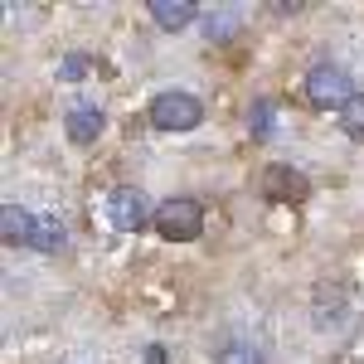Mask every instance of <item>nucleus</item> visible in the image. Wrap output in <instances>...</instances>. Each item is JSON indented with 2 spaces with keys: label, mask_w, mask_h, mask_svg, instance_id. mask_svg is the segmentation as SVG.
I'll return each mask as SVG.
<instances>
[{
  "label": "nucleus",
  "mask_w": 364,
  "mask_h": 364,
  "mask_svg": "<svg viewBox=\"0 0 364 364\" xmlns=\"http://www.w3.org/2000/svg\"><path fill=\"white\" fill-rule=\"evenodd\" d=\"M156 233H161L166 243H195L199 233H204V209L185 195L161 199V204H156Z\"/></svg>",
  "instance_id": "1"
},
{
  "label": "nucleus",
  "mask_w": 364,
  "mask_h": 364,
  "mask_svg": "<svg viewBox=\"0 0 364 364\" xmlns=\"http://www.w3.org/2000/svg\"><path fill=\"white\" fill-rule=\"evenodd\" d=\"M350 97H355V87H350V73L340 63H316L306 73V102L316 112H345Z\"/></svg>",
  "instance_id": "2"
},
{
  "label": "nucleus",
  "mask_w": 364,
  "mask_h": 364,
  "mask_svg": "<svg viewBox=\"0 0 364 364\" xmlns=\"http://www.w3.org/2000/svg\"><path fill=\"white\" fill-rule=\"evenodd\" d=\"M204 122V107H199L195 92H180V87H166L151 97V127L161 132H195Z\"/></svg>",
  "instance_id": "3"
},
{
  "label": "nucleus",
  "mask_w": 364,
  "mask_h": 364,
  "mask_svg": "<svg viewBox=\"0 0 364 364\" xmlns=\"http://www.w3.org/2000/svg\"><path fill=\"white\" fill-rule=\"evenodd\" d=\"M107 219L122 233H141L146 224H156V204L141 195L136 185H117L112 195H107Z\"/></svg>",
  "instance_id": "4"
},
{
  "label": "nucleus",
  "mask_w": 364,
  "mask_h": 364,
  "mask_svg": "<svg viewBox=\"0 0 364 364\" xmlns=\"http://www.w3.org/2000/svg\"><path fill=\"white\" fill-rule=\"evenodd\" d=\"M262 195L272 204H301L311 195V180L296 166H267L262 170Z\"/></svg>",
  "instance_id": "5"
},
{
  "label": "nucleus",
  "mask_w": 364,
  "mask_h": 364,
  "mask_svg": "<svg viewBox=\"0 0 364 364\" xmlns=\"http://www.w3.org/2000/svg\"><path fill=\"white\" fill-rule=\"evenodd\" d=\"M63 127H68V141H78V146H92V141L102 136L107 117H102V107H97V102H73Z\"/></svg>",
  "instance_id": "6"
},
{
  "label": "nucleus",
  "mask_w": 364,
  "mask_h": 364,
  "mask_svg": "<svg viewBox=\"0 0 364 364\" xmlns=\"http://www.w3.org/2000/svg\"><path fill=\"white\" fill-rule=\"evenodd\" d=\"M34 209H25V204H5L0 209V238L10 243V248H29V238H34Z\"/></svg>",
  "instance_id": "7"
},
{
  "label": "nucleus",
  "mask_w": 364,
  "mask_h": 364,
  "mask_svg": "<svg viewBox=\"0 0 364 364\" xmlns=\"http://www.w3.org/2000/svg\"><path fill=\"white\" fill-rule=\"evenodd\" d=\"M63 243H68L63 219H58V214H39V219H34V238H29V248H34V252H63Z\"/></svg>",
  "instance_id": "8"
},
{
  "label": "nucleus",
  "mask_w": 364,
  "mask_h": 364,
  "mask_svg": "<svg viewBox=\"0 0 364 364\" xmlns=\"http://www.w3.org/2000/svg\"><path fill=\"white\" fill-rule=\"evenodd\" d=\"M151 15H156L161 29H185L199 10H195V0H151Z\"/></svg>",
  "instance_id": "9"
},
{
  "label": "nucleus",
  "mask_w": 364,
  "mask_h": 364,
  "mask_svg": "<svg viewBox=\"0 0 364 364\" xmlns=\"http://www.w3.org/2000/svg\"><path fill=\"white\" fill-rule=\"evenodd\" d=\"M248 132H252L257 141H267L272 132H277V102H272V97H257V102H252V112H248Z\"/></svg>",
  "instance_id": "10"
},
{
  "label": "nucleus",
  "mask_w": 364,
  "mask_h": 364,
  "mask_svg": "<svg viewBox=\"0 0 364 364\" xmlns=\"http://www.w3.org/2000/svg\"><path fill=\"white\" fill-rule=\"evenodd\" d=\"M340 127H345V136H350V141H360V146H364V92L350 97V107L340 112Z\"/></svg>",
  "instance_id": "11"
},
{
  "label": "nucleus",
  "mask_w": 364,
  "mask_h": 364,
  "mask_svg": "<svg viewBox=\"0 0 364 364\" xmlns=\"http://www.w3.org/2000/svg\"><path fill=\"white\" fill-rule=\"evenodd\" d=\"M87 54H68L63 63H58V83H78V78H87Z\"/></svg>",
  "instance_id": "12"
},
{
  "label": "nucleus",
  "mask_w": 364,
  "mask_h": 364,
  "mask_svg": "<svg viewBox=\"0 0 364 364\" xmlns=\"http://www.w3.org/2000/svg\"><path fill=\"white\" fill-rule=\"evenodd\" d=\"M146 364H166V350H161V345H151V350H146Z\"/></svg>",
  "instance_id": "13"
}]
</instances>
